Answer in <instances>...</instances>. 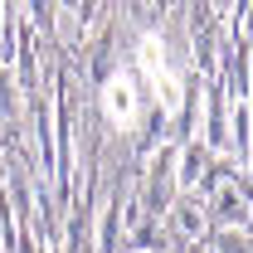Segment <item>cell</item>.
Here are the masks:
<instances>
[{"label": "cell", "mask_w": 253, "mask_h": 253, "mask_svg": "<svg viewBox=\"0 0 253 253\" xmlns=\"http://www.w3.org/2000/svg\"><path fill=\"white\" fill-rule=\"evenodd\" d=\"M102 107H107V117H112V122H131V117H136V83H131V78H112V83H107V93H102Z\"/></svg>", "instance_id": "1"}, {"label": "cell", "mask_w": 253, "mask_h": 253, "mask_svg": "<svg viewBox=\"0 0 253 253\" xmlns=\"http://www.w3.org/2000/svg\"><path fill=\"white\" fill-rule=\"evenodd\" d=\"M175 224H180V234H185V239H195V234L205 229V205H180Z\"/></svg>", "instance_id": "2"}, {"label": "cell", "mask_w": 253, "mask_h": 253, "mask_svg": "<svg viewBox=\"0 0 253 253\" xmlns=\"http://www.w3.org/2000/svg\"><path fill=\"white\" fill-rule=\"evenodd\" d=\"M200 166H205V156H200V146H190L185 151V166H180V185H195V175H200Z\"/></svg>", "instance_id": "3"}, {"label": "cell", "mask_w": 253, "mask_h": 253, "mask_svg": "<svg viewBox=\"0 0 253 253\" xmlns=\"http://www.w3.org/2000/svg\"><path fill=\"white\" fill-rule=\"evenodd\" d=\"M224 219H244V200H239V195H234V190H224Z\"/></svg>", "instance_id": "4"}]
</instances>
